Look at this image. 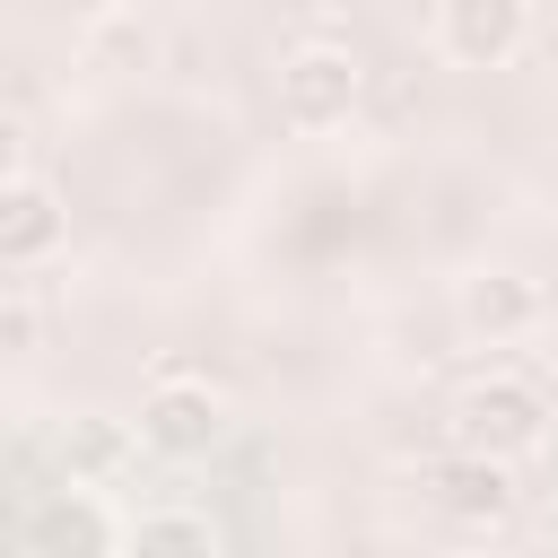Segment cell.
Returning <instances> with one entry per match:
<instances>
[{"mask_svg": "<svg viewBox=\"0 0 558 558\" xmlns=\"http://www.w3.org/2000/svg\"><path fill=\"white\" fill-rule=\"evenodd\" d=\"M61 235H70L61 192L35 183L26 166H9V183H0V262H9V270H35V262L61 253Z\"/></svg>", "mask_w": 558, "mask_h": 558, "instance_id": "cell-8", "label": "cell"}, {"mask_svg": "<svg viewBox=\"0 0 558 558\" xmlns=\"http://www.w3.org/2000/svg\"><path fill=\"white\" fill-rule=\"evenodd\" d=\"M9 541L17 549H78V558H105L113 541H131L78 480H61V488H35V497H17V523H9Z\"/></svg>", "mask_w": 558, "mask_h": 558, "instance_id": "cell-5", "label": "cell"}, {"mask_svg": "<svg viewBox=\"0 0 558 558\" xmlns=\"http://www.w3.org/2000/svg\"><path fill=\"white\" fill-rule=\"evenodd\" d=\"M357 96H366V70L340 44H296L279 61V122L288 131H340L357 113Z\"/></svg>", "mask_w": 558, "mask_h": 558, "instance_id": "cell-3", "label": "cell"}, {"mask_svg": "<svg viewBox=\"0 0 558 558\" xmlns=\"http://www.w3.org/2000/svg\"><path fill=\"white\" fill-rule=\"evenodd\" d=\"M523 35H532L523 0H436V44L462 70H506L523 52Z\"/></svg>", "mask_w": 558, "mask_h": 558, "instance_id": "cell-6", "label": "cell"}, {"mask_svg": "<svg viewBox=\"0 0 558 558\" xmlns=\"http://www.w3.org/2000/svg\"><path fill=\"white\" fill-rule=\"evenodd\" d=\"M131 549H227V532L192 506H157V514L131 523Z\"/></svg>", "mask_w": 558, "mask_h": 558, "instance_id": "cell-10", "label": "cell"}, {"mask_svg": "<svg viewBox=\"0 0 558 558\" xmlns=\"http://www.w3.org/2000/svg\"><path fill=\"white\" fill-rule=\"evenodd\" d=\"M418 488H427V514L453 523V532H497L506 506H514V471L497 453H480V445H453L445 462H427Z\"/></svg>", "mask_w": 558, "mask_h": 558, "instance_id": "cell-4", "label": "cell"}, {"mask_svg": "<svg viewBox=\"0 0 558 558\" xmlns=\"http://www.w3.org/2000/svg\"><path fill=\"white\" fill-rule=\"evenodd\" d=\"M541 436H549V401L523 375H488V384H471L453 401V445H480L497 462H523V453H541Z\"/></svg>", "mask_w": 558, "mask_h": 558, "instance_id": "cell-1", "label": "cell"}, {"mask_svg": "<svg viewBox=\"0 0 558 558\" xmlns=\"http://www.w3.org/2000/svg\"><path fill=\"white\" fill-rule=\"evenodd\" d=\"M0 349H9V357H26V349H35V296H26V288H9V296H0Z\"/></svg>", "mask_w": 558, "mask_h": 558, "instance_id": "cell-11", "label": "cell"}, {"mask_svg": "<svg viewBox=\"0 0 558 558\" xmlns=\"http://www.w3.org/2000/svg\"><path fill=\"white\" fill-rule=\"evenodd\" d=\"M453 314H462V331L471 340H523V331H541L549 323V296H541V279L532 270H471L462 279V296H453Z\"/></svg>", "mask_w": 558, "mask_h": 558, "instance_id": "cell-7", "label": "cell"}, {"mask_svg": "<svg viewBox=\"0 0 558 558\" xmlns=\"http://www.w3.org/2000/svg\"><path fill=\"white\" fill-rule=\"evenodd\" d=\"M52 453H61V480L105 488V480H122V471H131V427H122V418H70Z\"/></svg>", "mask_w": 558, "mask_h": 558, "instance_id": "cell-9", "label": "cell"}, {"mask_svg": "<svg viewBox=\"0 0 558 558\" xmlns=\"http://www.w3.org/2000/svg\"><path fill=\"white\" fill-rule=\"evenodd\" d=\"M140 445L166 453V462H201L227 445V392L201 384V375H157L140 392Z\"/></svg>", "mask_w": 558, "mask_h": 558, "instance_id": "cell-2", "label": "cell"}]
</instances>
